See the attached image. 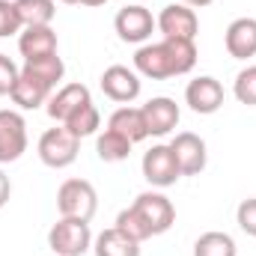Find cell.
Segmentation results:
<instances>
[{
  "label": "cell",
  "mask_w": 256,
  "mask_h": 256,
  "mask_svg": "<svg viewBox=\"0 0 256 256\" xmlns=\"http://www.w3.org/2000/svg\"><path fill=\"white\" fill-rule=\"evenodd\" d=\"M24 24L18 18V9H15V0H0V39L6 36H15L21 33Z\"/></svg>",
  "instance_id": "obj_27"
},
{
  "label": "cell",
  "mask_w": 256,
  "mask_h": 256,
  "mask_svg": "<svg viewBox=\"0 0 256 256\" xmlns=\"http://www.w3.org/2000/svg\"><path fill=\"white\" fill-rule=\"evenodd\" d=\"M18 51L24 60H36V57H48L57 54V33L51 24H39V27H24L18 33Z\"/></svg>",
  "instance_id": "obj_16"
},
{
  "label": "cell",
  "mask_w": 256,
  "mask_h": 256,
  "mask_svg": "<svg viewBox=\"0 0 256 256\" xmlns=\"http://www.w3.org/2000/svg\"><path fill=\"white\" fill-rule=\"evenodd\" d=\"M9 196H12V182H9V176L0 170V208L9 202Z\"/></svg>",
  "instance_id": "obj_30"
},
{
  "label": "cell",
  "mask_w": 256,
  "mask_h": 256,
  "mask_svg": "<svg viewBox=\"0 0 256 256\" xmlns=\"http://www.w3.org/2000/svg\"><path fill=\"white\" fill-rule=\"evenodd\" d=\"M140 167H143V179L152 188H170L182 179V170L176 164V155H173L170 143H158L149 152H143Z\"/></svg>",
  "instance_id": "obj_6"
},
{
  "label": "cell",
  "mask_w": 256,
  "mask_h": 256,
  "mask_svg": "<svg viewBox=\"0 0 256 256\" xmlns=\"http://www.w3.org/2000/svg\"><path fill=\"white\" fill-rule=\"evenodd\" d=\"M92 250H96V256H140V242L128 238L126 232H120L116 226H110V230H104V232L96 236Z\"/></svg>",
  "instance_id": "obj_19"
},
{
  "label": "cell",
  "mask_w": 256,
  "mask_h": 256,
  "mask_svg": "<svg viewBox=\"0 0 256 256\" xmlns=\"http://www.w3.org/2000/svg\"><path fill=\"white\" fill-rule=\"evenodd\" d=\"M48 248L57 256H84L92 248L90 220L60 218V220L51 226V232H48Z\"/></svg>",
  "instance_id": "obj_3"
},
{
  "label": "cell",
  "mask_w": 256,
  "mask_h": 256,
  "mask_svg": "<svg viewBox=\"0 0 256 256\" xmlns=\"http://www.w3.org/2000/svg\"><path fill=\"white\" fill-rule=\"evenodd\" d=\"M114 30H116V36L122 42H128V45H143V42L152 39V33L158 30V24H155L152 12L143 3H128V6H122L116 12Z\"/></svg>",
  "instance_id": "obj_5"
},
{
  "label": "cell",
  "mask_w": 256,
  "mask_h": 256,
  "mask_svg": "<svg viewBox=\"0 0 256 256\" xmlns=\"http://www.w3.org/2000/svg\"><path fill=\"white\" fill-rule=\"evenodd\" d=\"M131 140L122 137V134H116V131H102L98 134V140H96V152H98V158L102 161H108V164H116V161H126L128 155H131Z\"/></svg>",
  "instance_id": "obj_23"
},
{
  "label": "cell",
  "mask_w": 256,
  "mask_h": 256,
  "mask_svg": "<svg viewBox=\"0 0 256 256\" xmlns=\"http://www.w3.org/2000/svg\"><path fill=\"white\" fill-rule=\"evenodd\" d=\"M185 6H191V9H202V6H212L214 0H182Z\"/></svg>",
  "instance_id": "obj_31"
},
{
  "label": "cell",
  "mask_w": 256,
  "mask_h": 256,
  "mask_svg": "<svg viewBox=\"0 0 256 256\" xmlns=\"http://www.w3.org/2000/svg\"><path fill=\"white\" fill-rule=\"evenodd\" d=\"M185 104L200 116H212L224 108V86L212 74H200L185 86Z\"/></svg>",
  "instance_id": "obj_10"
},
{
  "label": "cell",
  "mask_w": 256,
  "mask_h": 256,
  "mask_svg": "<svg viewBox=\"0 0 256 256\" xmlns=\"http://www.w3.org/2000/svg\"><path fill=\"white\" fill-rule=\"evenodd\" d=\"M102 92L116 102V104H131L137 96H140V74L128 66H108L102 72V80H98Z\"/></svg>",
  "instance_id": "obj_11"
},
{
  "label": "cell",
  "mask_w": 256,
  "mask_h": 256,
  "mask_svg": "<svg viewBox=\"0 0 256 256\" xmlns=\"http://www.w3.org/2000/svg\"><path fill=\"white\" fill-rule=\"evenodd\" d=\"M90 102H92V98H90V90H86L84 84H66V86H60V90L51 92L45 110H48V116H51L54 122L63 126L74 110H80V108L90 104Z\"/></svg>",
  "instance_id": "obj_14"
},
{
  "label": "cell",
  "mask_w": 256,
  "mask_h": 256,
  "mask_svg": "<svg viewBox=\"0 0 256 256\" xmlns=\"http://www.w3.org/2000/svg\"><path fill=\"white\" fill-rule=\"evenodd\" d=\"M224 45L226 54L236 60L256 57V18H236L224 33Z\"/></svg>",
  "instance_id": "obj_15"
},
{
  "label": "cell",
  "mask_w": 256,
  "mask_h": 256,
  "mask_svg": "<svg viewBox=\"0 0 256 256\" xmlns=\"http://www.w3.org/2000/svg\"><path fill=\"white\" fill-rule=\"evenodd\" d=\"M194 256H238V248H236V238L230 232L212 230L194 242Z\"/></svg>",
  "instance_id": "obj_21"
},
{
  "label": "cell",
  "mask_w": 256,
  "mask_h": 256,
  "mask_svg": "<svg viewBox=\"0 0 256 256\" xmlns=\"http://www.w3.org/2000/svg\"><path fill=\"white\" fill-rule=\"evenodd\" d=\"M27 152V122L18 110H0V164H12Z\"/></svg>",
  "instance_id": "obj_9"
},
{
  "label": "cell",
  "mask_w": 256,
  "mask_h": 256,
  "mask_svg": "<svg viewBox=\"0 0 256 256\" xmlns=\"http://www.w3.org/2000/svg\"><path fill=\"white\" fill-rule=\"evenodd\" d=\"M78 152H80V140L60 122H57V128H48L39 137V158L45 167L63 170V167L78 161Z\"/></svg>",
  "instance_id": "obj_4"
},
{
  "label": "cell",
  "mask_w": 256,
  "mask_h": 256,
  "mask_svg": "<svg viewBox=\"0 0 256 256\" xmlns=\"http://www.w3.org/2000/svg\"><path fill=\"white\" fill-rule=\"evenodd\" d=\"M232 92L242 104L256 108V66H248L236 74V84H232Z\"/></svg>",
  "instance_id": "obj_26"
},
{
  "label": "cell",
  "mask_w": 256,
  "mask_h": 256,
  "mask_svg": "<svg viewBox=\"0 0 256 256\" xmlns=\"http://www.w3.org/2000/svg\"><path fill=\"white\" fill-rule=\"evenodd\" d=\"M194 66H196V45L191 39H161L152 45H140L134 54V72L152 80L188 74Z\"/></svg>",
  "instance_id": "obj_1"
},
{
  "label": "cell",
  "mask_w": 256,
  "mask_h": 256,
  "mask_svg": "<svg viewBox=\"0 0 256 256\" xmlns=\"http://www.w3.org/2000/svg\"><path fill=\"white\" fill-rule=\"evenodd\" d=\"M155 24H158V30H161L164 39H191L194 42V36H196V30H200L196 12H194L191 6H185V3H170V6H164L161 15L155 18Z\"/></svg>",
  "instance_id": "obj_12"
},
{
  "label": "cell",
  "mask_w": 256,
  "mask_h": 256,
  "mask_svg": "<svg viewBox=\"0 0 256 256\" xmlns=\"http://www.w3.org/2000/svg\"><path fill=\"white\" fill-rule=\"evenodd\" d=\"M170 149L176 155V164L182 170V176H200L208 164V152H206V140L194 131H179L170 140Z\"/></svg>",
  "instance_id": "obj_8"
},
{
  "label": "cell",
  "mask_w": 256,
  "mask_h": 256,
  "mask_svg": "<svg viewBox=\"0 0 256 256\" xmlns=\"http://www.w3.org/2000/svg\"><path fill=\"white\" fill-rule=\"evenodd\" d=\"M131 206H134V208L140 212V218L149 224L152 236H164V232L176 224V208H173V202L158 191L137 194V200H134Z\"/></svg>",
  "instance_id": "obj_7"
},
{
  "label": "cell",
  "mask_w": 256,
  "mask_h": 256,
  "mask_svg": "<svg viewBox=\"0 0 256 256\" xmlns=\"http://www.w3.org/2000/svg\"><path fill=\"white\" fill-rule=\"evenodd\" d=\"M51 92H54V90H51V86H45L39 78H33V74L21 72V74H18V80H15V86H12V92H9V98H12L21 110H36V108L48 104Z\"/></svg>",
  "instance_id": "obj_17"
},
{
  "label": "cell",
  "mask_w": 256,
  "mask_h": 256,
  "mask_svg": "<svg viewBox=\"0 0 256 256\" xmlns=\"http://www.w3.org/2000/svg\"><path fill=\"white\" fill-rule=\"evenodd\" d=\"M108 0H80V6H104Z\"/></svg>",
  "instance_id": "obj_32"
},
{
  "label": "cell",
  "mask_w": 256,
  "mask_h": 256,
  "mask_svg": "<svg viewBox=\"0 0 256 256\" xmlns=\"http://www.w3.org/2000/svg\"><path fill=\"white\" fill-rule=\"evenodd\" d=\"M131 3H143V0H131Z\"/></svg>",
  "instance_id": "obj_34"
},
{
  "label": "cell",
  "mask_w": 256,
  "mask_h": 256,
  "mask_svg": "<svg viewBox=\"0 0 256 256\" xmlns=\"http://www.w3.org/2000/svg\"><path fill=\"white\" fill-rule=\"evenodd\" d=\"M18 18L24 27H39V24H51L57 15L54 0H15Z\"/></svg>",
  "instance_id": "obj_22"
},
{
  "label": "cell",
  "mask_w": 256,
  "mask_h": 256,
  "mask_svg": "<svg viewBox=\"0 0 256 256\" xmlns=\"http://www.w3.org/2000/svg\"><path fill=\"white\" fill-rule=\"evenodd\" d=\"M57 208L60 218H78V220H92L98 212V194L92 182L86 179H66L57 191Z\"/></svg>",
  "instance_id": "obj_2"
},
{
  "label": "cell",
  "mask_w": 256,
  "mask_h": 256,
  "mask_svg": "<svg viewBox=\"0 0 256 256\" xmlns=\"http://www.w3.org/2000/svg\"><path fill=\"white\" fill-rule=\"evenodd\" d=\"M236 224L242 226V232H248L250 238H256V196H248L238 202L236 208Z\"/></svg>",
  "instance_id": "obj_28"
},
{
  "label": "cell",
  "mask_w": 256,
  "mask_h": 256,
  "mask_svg": "<svg viewBox=\"0 0 256 256\" xmlns=\"http://www.w3.org/2000/svg\"><path fill=\"white\" fill-rule=\"evenodd\" d=\"M63 126L68 128L78 140H84V137H90V134H96V131H98V126H102V114H98V108L90 102V104H84L80 110H74Z\"/></svg>",
  "instance_id": "obj_24"
},
{
  "label": "cell",
  "mask_w": 256,
  "mask_h": 256,
  "mask_svg": "<svg viewBox=\"0 0 256 256\" xmlns=\"http://www.w3.org/2000/svg\"><path fill=\"white\" fill-rule=\"evenodd\" d=\"M140 110H143V120H146V131H149L152 137H164V134H170L173 128L179 126V116H182L179 104H176L173 98H167V96H155V98H149Z\"/></svg>",
  "instance_id": "obj_13"
},
{
  "label": "cell",
  "mask_w": 256,
  "mask_h": 256,
  "mask_svg": "<svg viewBox=\"0 0 256 256\" xmlns=\"http://www.w3.org/2000/svg\"><path fill=\"white\" fill-rule=\"evenodd\" d=\"M18 74H21V68L12 63L6 54H0V96H9V92H12Z\"/></svg>",
  "instance_id": "obj_29"
},
{
  "label": "cell",
  "mask_w": 256,
  "mask_h": 256,
  "mask_svg": "<svg viewBox=\"0 0 256 256\" xmlns=\"http://www.w3.org/2000/svg\"><path fill=\"white\" fill-rule=\"evenodd\" d=\"M108 128L116 131V134H122V137H128L131 143H140V140L149 137V131H146V120H143V110H140V108H128V104L116 108V110L110 114Z\"/></svg>",
  "instance_id": "obj_18"
},
{
  "label": "cell",
  "mask_w": 256,
  "mask_h": 256,
  "mask_svg": "<svg viewBox=\"0 0 256 256\" xmlns=\"http://www.w3.org/2000/svg\"><path fill=\"white\" fill-rule=\"evenodd\" d=\"M120 232H126L128 238H134V242H146V238H152V230H149V224L140 218V212L134 208V206H128V208H122L120 214H116V224H114Z\"/></svg>",
  "instance_id": "obj_25"
},
{
  "label": "cell",
  "mask_w": 256,
  "mask_h": 256,
  "mask_svg": "<svg viewBox=\"0 0 256 256\" xmlns=\"http://www.w3.org/2000/svg\"><path fill=\"white\" fill-rule=\"evenodd\" d=\"M63 3H68V6H78V3H80V0H63Z\"/></svg>",
  "instance_id": "obj_33"
},
{
  "label": "cell",
  "mask_w": 256,
  "mask_h": 256,
  "mask_svg": "<svg viewBox=\"0 0 256 256\" xmlns=\"http://www.w3.org/2000/svg\"><path fill=\"white\" fill-rule=\"evenodd\" d=\"M21 72H27V74H33V78H39L45 86H51V90H57V84L63 80L66 74V63L57 57V54H48V57H36V60H24L21 66Z\"/></svg>",
  "instance_id": "obj_20"
}]
</instances>
